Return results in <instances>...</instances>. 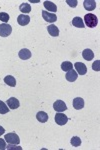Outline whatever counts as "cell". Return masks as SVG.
Masks as SVG:
<instances>
[{"instance_id":"cell-1","label":"cell","mask_w":100,"mask_h":150,"mask_svg":"<svg viewBox=\"0 0 100 150\" xmlns=\"http://www.w3.org/2000/svg\"><path fill=\"white\" fill-rule=\"evenodd\" d=\"M84 22L87 27H90V28H94L97 26L98 24V18L96 17V15L92 13H88L84 16Z\"/></svg>"},{"instance_id":"cell-2","label":"cell","mask_w":100,"mask_h":150,"mask_svg":"<svg viewBox=\"0 0 100 150\" xmlns=\"http://www.w3.org/2000/svg\"><path fill=\"white\" fill-rule=\"evenodd\" d=\"M4 139L8 144H14V145H18L20 143V139H19V136L14 132H10L8 134H5L4 136Z\"/></svg>"},{"instance_id":"cell-3","label":"cell","mask_w":100,"mask_h":150,"mask_svg":"<svg viewBox=\"0 0 100 150\" xmlns=\"http://www.w3.org/2000/svg\"><path fill=\"white\" fill-rule=\"evenodd\" d=\"M12 32V27L9 24L7 23H3L0 24V36L2 37H7L11 34Z\"/></svg>"},{"instance_id":"cell-4","label":"cell","mask_w":100,"mask_h":150,"mask_svg":"<svg viewBox=\"0 0 100 150\" xmlns=\"http://www.w3.org/2000/svg\"><path fill=\"white\" fill-rule=\"evenodd\" d=\"M68 121V117L65 114H63L61 112L56 113L55 115V122L57 123L58 125H65Z\"/></svg>"},{"instance_id":"cell-5","label":"cell","mask_w":100,"mask_h":150,"mask_svg":"<svg viewBox=\"0 0 100 150\" xmlns=\"http://www.w3.org/2000/svg\"><path fill=\"white\" fill-rule=\"evenodd\" d=\"M73 67H75V70H76L77 74L79 75H85L87 73V67L86 65L84 63H82V62H76L74 65H73Z\"/></svg>"},{"instance_id":"cell-6","label":"cell","mask_w":100,"mask_h":150,"mask_svg":"<svg viewBox=\"0 0 100 150\" xmlns=\"http://www.w3.org/2000/svg\"><path fill=\"white\" fill-rule=\"evenodd\" d=\"M42 17L46 21V22L53 23L57 20V16L54 13H50L48 11H42Z\"/></svg>"},{"instance_id":"cell-7","label":"cell","mask_w":100,"mask_h":150,"mask_svg":"<svg viewBox=\"0 0 100 150\" xmlns=\"http://www.w3.org/2000/svg\"><path fill=\"white\" fill-rule=\"evenodd\" d=\"M53 108H54V110L56 112H63V111H65L67 109V106H66V104L64 103V101L57 100L53 104Z\"/></svg>"},{"instance_id":"cell-8","label":"cell","mask_w":100,"mask_h":150,"mask_svg":"<svg viewBox=\"0 0 100 150\" xmlns=\"http://www.w3.org/2000/svg\"><path fill=\"white\" fill-rule=\"evenodd\" d=\"M65 78H66V80L69 81V82H74V81H76V79L78 78V74L75 70L71 69V70H69V71L66 72Z\"/></svg>"},{"instance_id":"cell-9","label":"cell","mask_w":100,"mask_h":150,"mask_svg":"<svg viewBox=\"0 0 100 150\" xmlns=\"http://www.w3.org/2000/svg\"><path fill=\"white\" fill-rule=\"evenodd\" d=\"M17 22L21 26L27 25V24L30 22V17H29L28 15H25V14H20V15L17 17Z\"/></svg>"},{"instance_id":"cell-10","label":"cell","mask_w":100,"mask_h":150,"mask_svg":"<svg viewBox=\"0 0 100 150\" xmlns=\"http://www.w3.org/2000/svg\"><path fill=\"white\" fill-rule=\"evenodd\" d=\"M83 5L87 11H92L96 8V1L95 0H85L83 2Z\"/></svg>"},{"instance_id":"cell-11","label":"cell","mask_w":100,"mask_h":150,"mask_svg":"<svg viewBox=\"0 0 100 150\" xmlns=\"http://www.w3.org/2000/svg\"><path fill=\"white\" fill-rule=\"evenodd\" d=\"M73 107L76 110H80L84 107V100L81 97H76L73 99Z\"/></svg>"},{"instance_id":"cell-12","label":"cell","mask_w":100,"mask_h":150,"mask_svg":"<svg viewBox=\"0 0 100 150\" xmlns=\"http://www.w3.org/2000/svg\"><path fill=\"white\" fill-rule=\"evenodd\" d=\"M7 105H8L9 109H17L19 107V100L15 97H11L7 100Z\"/></svg>"},{"instance_id":"cell-13","label":"cell","mask_w":100,"mask_h":150,"mask_svg":"<svg viewBox=\"0 0 100 150\" xmlns=\"http://www.w3.org/2000/svg\"><path fill=\"white\" fill-rule=\"evenodd\" d=\"M43 5H44L46 11H51L52 13H55V12L57 11V6L51 1H44Z\"/></svg>"},{"instance_id":"cell-14","label":"cell","mask_w":100,"mask_h":150,"mask_svg":"<svg viewBox=\"0 0 100 150\" xmlns=\"http://www.w3.org/2000/svg\"><path fill=\"white\" fill-rule=\"evenodd\" d=\"M47 31L51 36H53V37H57V36L59 35V29H58L57 26H55L54 24H51V25L48 26Z\"/></svg>"},{"instance_id":"cell-15","label":"cell","mask_w":100,"mask_h":150,"mask_svg":"<svg viewBox=\"0 0 100 150\" xmlns=\"http://www.w3.org/2000/svg\"><path fill=\"white\" fill-rule=\"evenodd\" d=\"M36 119L41 123H45L48 120V114L44 112V111H39L37 114H36Z\"/></svg>"},{"instance_id":"cell-16","label":"cell","mask_w":100,"mask_h":150,"mask_svg":"<svg viewBox=\"0 0 100 150\" xmlns=\"http://www.w3.org/2000/svg\"><path fill=\"white\" fill-rule=\"evenodd\" d=\"M18 55H19V57H20V59L27 60L31 57V52L29 51L27 48H23V49H21L20 51H19Z\"/></svg>"},{"instance_id":"cell-17","label":"cell","mask_w":100,"mask_h":150,"mask_svg":"<svg viewBox=\"0 0 100 150\" xmlns=\"http://www.w3.org/2000/svg\"><path fill=\"white\" fill-rule=\"evenodd\" d=\"M72 25L75 26L77 28H84V22H83V19L81 17H74L72 19Z\"/></svg>"},{"instance_id":"cell-18","label":"cell","mask_w":100,"mask_h":150,"mask_svg":"<svg viewBox=\"0 0 100 150\" xmlns=\"http://www.w3.org/2000/svg\"><path fill=\"white\" fill-rule=\"evenodd\" d=\"M82 56H83L85 60L90 61V60H92L94 58V53L91 49H85L83 50V52H82Z\"/></svg>"},{"instance_id":"cell-19","label":"cell","mask_w":100,"mask_h":150,"mask_svg":"<svg viewBox=\"0 0 100 150\" xmlns=\"http://www.w3.org/2000/svg\"><path fill=\"white\" fill-rule=\"evenodd\" d=\"M4 82H5L8 86H11V87L16 86V79L14 78L13 76H11V75H7V76H5Z\"/></svg>"},{"instance_id":"cell-20","label":"cell","mask_w":100,"mask_h":150,"mask_svg":"<svg viewBox=\"0 0 100 150\" xmlns=\"http://www.w3.org/2000/svg\"><path fill=\"white\" fill-rule=\"evenodd\" d=\"M19 10L22 12L23 14L25 13H29L31 11V6L29 3H22L20 6H19Z\"/></svg>"},{"instance_id":"cell-21","label":"cell","mask_w":100,"mask_h":150,"mask_svg":"<svg viewBox=\"0 0 100 150\" xmlns=\"http://www.w3.org/2000/svg\"><path fill=\"white\" fill-rule=\"evenodd\" d=\"M61 69L63 70V71H69V70L73 69V65L71 62L69 61H64L63 63L61 64Z\"/></svg>"},{"instance_id":"cell-22","label":"cell","mask_w":100,"mask_h":150,"mask_svg":"<svg viewBox=\"0 0 100 150\" xmlns=\"http://www.w3.org/2000/svg\"><path fill=\"white\" fill-rule=\"evenodd\" d=\"M70 143H71L72 146L78 147L81 145V139H80V137H78V136H73L71 140H70Z\"/></svg>"},{"instance_id":"cell-23","label":"cell","mask_w":100,"mask_h":150,"mask_svg":"<svg viewBox=\"0 0 100 150\" xmlns=\"http://www.w3.org/2000/svg\"><path fill=\"white\" fill-rule=\"evenodd\" d=\"M8 112H9L8 105H6L3 101L0 100V114H6Z\"/></svg>"},{"instance_id":"cell-24","label":"cell","mask_w":100,"mask_h":150,"mask_svg":"<svg viewBox=\"0 0 100 150\" xmlns=\"http://www.w3.org/2000/svg\"><path fill=\"white\" fill-rule=\"evenodd\" d=\"M9 18L10 17H9L8 13H6V12H0V20L3 21L4 23L8 22Z\"/></svg>"},{"instance_id":"cell-25","label":"cell","mask_w":100,"mask_h":150,"mask_svg":"<svg viewBox=\"0 0 100 150\" xmlns=\"http://www.w3.org/2000/svg\"><path fill=\"white\" fill-rule=\"evenodd\" d=\"M92 69L94 71H99L100 70V60H96L93 64H92Z\"/></svg>"},{"instance_id":"cell-26","label":"cell","mask_w":100,"mask_h":150,"mask_svg":"<svg viewBox=\"0 0 100 150\" xmlns=\"http://www.w3.org/2000/svg\"><path fill=\"white\" fill-rule=\"evenodd\" d=\"M66 3L69 5L70 7H72V8H75V7L77 6V3H78V1L77 0H66Z\"/></svg>"},{"instance_id":"cell-27","label":"cell","mask_w":100,"mask_h":150,"mask_svg":"<svg viewBox=\"0 0 100 150\" xmlns=\"http://www.w3.org/2000/svg\"><path fill=\"white\" fill-rule=\"evenodd\" d=\"M6 141H5V139H2V138H0V150H4V149H6Z\"/></svg>"},{"instance_id":"cell-28","label":"cell","mask_w":100,"mask_h":150,"mask_svg":"<svg viewBox=\"0 0 100 150\" xmlns=\"http://www.w3.org/2000/svg\"><path fill=\"white\" fill-rule=\"evenodd\" d=\"M6 149H18V150H21L22 148H21V147H19V146L16 147V145H14V144H8L6 146Z\"/></svg>"},{"instance_id":"cell-29","label":"cell","mask_w":100,"mask_h":150,"mask_svg":"<svg viewBox=\"0 0 100 150\" xmlns=\"http://www.w3.org/2000/svg\"><path fill=\"white\" fill-rule=\"evenodd\" d=\"M4 133H5V129H4L2 126H0V136H1V135H3Z\"/></svg>"}]
</instances>
